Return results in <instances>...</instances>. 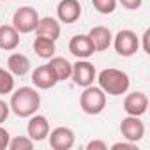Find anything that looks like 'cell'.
Wrapping results in <instances>:
<instances>
[{
	"label": "cell",
	"mask_w": 150,
	"mask_h": 150,
	"mask_svg": "<svg viewBox=\"0 0 150 150\" xmlns=\"http://www.w3.org/2000/svg\"><path fill=\"white\" fill-rule=\"evenodd\" d=\"M32 83L39 90H48V88H53L58 83V80L53 74L51 67L48 64H44V65H39L37 69L32 71Z\"/></svg>",
	"instance_id": "4fadbf2b"
},
{
	"label": "cell",
	"mask_w": 150,
	"mask_h": 150,
	"mask_svg": "<svg viewBox=\"0 0 150 150\" xmlns=\"http://www.w3.org/2000/svg\"><path fill=\"white\" fill-rule=\"evenodd\" d=\"M148 37H150V28H146V30L143 32V35H141V39H143V51H145L146 55H150V46H148Z\"/></svg>",
	"instance_id": "83f0119b"
},
{
	"label": "cell",
	"mask_w": 150,
	"mask_h": 150,
	"mask_svg": "<svg viewBox=\"0 0 150 150\" xmlns=\"http://www.w3.org/2000/svg\"><path fill=\"white\" fill-rule=\"evenodd\" d=\"M120 134L124 139L127 141H132V143H138L143 139L145 136V124L141 122L139 117H132V115H127L122 118L120 122Z\"/></svg>",
	"instance_id": "52a82bcc"
},
{
	"label": "cell",
	"mask_w": 150,
	"mask_h": 150,
	"mask_svg": "<svg viewBox=\"0 0 150 150\" xmlns=\"http://www.w3.org/2000/svg\"><path fill=\"white\" fill-rule=\"evenodd\" d=\"M74 139H76L74 131L71 127H65V125L55 127L48 134V141H50V146L53 150H69L74 146Z\"/></svg>",
	"instance_id": "ba28073f"
},
{
	"label": "cell",
	"mask_w": 150,
	"mask_h": 150,
	"mask_svg": "<svg viewBox=\"0 0 150 150\" xmlns=\"http://www.w3.org/2000/svg\"><path fill=\"white\" fill-rule=\"evenodd\" d=\"M34 139H30L28 136H14L9 139V146L11 150H32L34 148Z\"/></svg>",
	"instance_id": "44dd1931"
},
{
	"label": "cell",
	"mask_w": 150,
	"mask_h": 150,
	"mask_svg": "<svg viewBox=\"0 0 150 150\" xmlns=\"http://www.w3.org/2000/svg\"><path fill=\"white\" fill-rule=\"evenodd\" d=\"M69 51L76 58H90L96 53V48L88 37V34H78L71 37L69 41Z\"/></svg>",
	"instance_id": "8fae6325"
},
{
	"label": "cell",
	"mask_w": 150,
	"mask_h": 150,
	"mask_svg": "<svg viewBox=\"0 0 150 150\" xmlns=\"http://www.w3.org/2000/svg\"><path fill=\"white\" fill-rule=\"evenodd\" d=\"M7 69L13 72V76H25L30 71V60L23 53H11L7 58Z\"/></svg>",
	"instance_id": "ac0fdd59"
},
{
	"label": "cell",
	"mask_w": 150,
	"mask_h": 150,
	"mask_svg": "<svg viewBox=\"0 0 150 150\" xmlns=\"http://www.w3.org/2000/svg\"><path fill=\"white\" fill-rule=\"evenodd\" d=\"M122 4V7H125L127 11H136L143 6V0H117Z\"/></svg>",
	"instance_id": "cb8c5ba5"
},
{
	"label": "cell",
	"mask_w": 150,
	"mask_h": 150,
	"mask_svg": "<svg viewBox=\"0 0 150 150\" xmlns=\"http://www.w3.org/2000/svg\"><path fill=\"white\" fill-rule=\"evenodd\" d=\"M48 65L51 67V71H53V74L57 76L58 81H65V80L71 78L72 64H71L67 58H64V57H55V55H53V57L50 58Z\"/></svg>",
	"instance_id": "e0dca14e"
},
{
	"label": "cell",
	"mask_w": 150,
	"mask_h": 150,
	"mask_svg": "<svg viewBox=\"0 0 150 150\" xmlns=\"http://www.w3.org/2000/svg\"><path fill=\"white\" fill-rule=\"evenodd\" d=\"M115 46V51L120 55V57H132L136 55V51L139 50V37L136 35V32L129 30V28H124V30H118L117 35H113V42Z\"/></svg>",
	"instance_id": "277c9868"
},
{
	"label": "cell",
	"mask_w": 150,
	"mask_h": 150,
	"mask_svg": "<svg viewBox=\"0 0 150 150\" xmlns=\"http://www.w3.org/2000/svg\"><path fill=\"white\" fill-rule=\"evenodd\" d=\"M127 94V92H125ZM148 108V97L145 92H131L124 97V111L132 117H143Z\"/></svg>",
	"instance_id": "9c48e42d"
},
{
	"label": "cell",
	"mask_w": 150,
	"mask_h": 150,
	"mask_svg": "<svg viewBox=\"0 0 150 150\" xmlns=\"http://www.w3.org/2000/svg\"><path fill=\"white\" fill-rule=\"evenodd\" d=\"M55 42H57V41H51V39H48V37L37 35V37L34 39V42H32V50H34V53H35L39 58L50 60V58L55 55V51H57V44H55Z\"/></svg>",
	"instance_id": "d6986e66"
},
{
	"label": "cell",
	"mask_w": 150,
	"mask_h": 150,
	"mask_svg": "<svg viewBox=\"0 0 150 150\" xmlns=\"http://www.w3.org/2000/svg\"><path fill=\"white\" fill-rule=\"evenodd\" d=\"M111 150H138V145L132 143V141L124 139V141H117V143H113V145H111Z\"/></svg>",
	"instance_id": "603a6c76"
},
{
	"label": "cell",
	"mask_w": 150,
	"mask_h": 150,
	"mask_svg": "<svg viewBox=\"0 0 150 150\" xmlns=\"http://www.w3.org/2000/svg\"><path fill=\"white\" fill-rule=\"evenodd\" d=\"M41 106V94L34 87H21L13 92L9 110L21 118H28L34 113H37Z\"/></svg>",
	"instance_id": "6da1fadb"
},
{
	"label": "cell",
	"mask_w": 150,
	"mask_h": 150,
	"mask_svg": "<svg viewBox=\"0 0 150 150\" xmlns=\"http://www.w3.org/2000/svg\"><path fill=\"white\" fill-rule=\"evenodd\" d=\"M81 16L80 0H60L57 6V18L60 23H76Z\"/></svg>",
	"instance_id": "30bf717a"
},
{
	"label": "cell",
	"mask_w": 150,
	"mask_h": 150,
	"mask_svg": "<svg viewBox=\"0 0 150 150\" xmlns=\"http://www.w3.org/2000/svg\"><path fill=\"white\" fill-rule=\"evenodd\" d=\"M27 132L28 138L34 141H42L48 138L50 134V122L44 115L34 113L32 117H28V125H27Z\"/></svg>",
	"instance_id": "7c38bea8"
},
{
	"label": "cell",
	"mask_w": 150,
	"mask_h": 150,
	"mask_svg": "<svg viewBox=\"0 0 150 150\" xmlns=\"http://www.w3.org/2000/svg\"><path fill=\"white\" fill-rule=\"evenodd\" d=\"M7 117H9V104L0 99V125L7 120Z\"/></svg>",
	"instance_id": "4316f807"
},
{
	"label": "cell",
	"mask_w": 150,
	"mask_h": 150,
	"mask_svg": "<svg viewBox=\"0 0 150 150\" xmlns=\"http://www.w3.org/2000/svg\"><path fill=\"white\" fill-rule=\"evenodd\" d=\"M87 150H108V145L103 139H92L87 143Z\"/></svg>",
	"instance_id": "484cf974"
},
{
	"label": "cell",
	"mask_w": 150,
	"mask_h": 150,
	"mask_svg": "<svg viewBox=\"0 0 150 150\" xmlns=\"http://www.w3.org/2000/svg\"><path fill=\"white\" fill-rule=\"evenodd\" d=\"M39 14L34 7L30 6H23L20 9H16V13L13 14V27L20 32V34H30L35 30L37 23H39Z\"/></svg>",
	"instance_id": "8992f818"
},
{
	"label": "cell",
	"mask_w": 150,
	"mask_h": 150,
	"mask_svg": "<svg viewBox=\"0 0 150 150\" xmlns=\"http://www.w3.org/2000/svg\"><path fill=\"white\" fill-rule=\"evenodd\" d=\"M88 37L96 48V51H106L111 42H113V34L108 27H103V25H97V27H92L90 32H88Z\"/></svg>",
	"instance_id": "5bb4252c"
},
{
	"label": "cell",
	"mask_w": 150,
	"mask_h": 150,
	"mask_svg": "<svg viewBox=\"0 0 150 150\" xmlns=\"http://www.w3.org/2000/svg\"><path fill=\"white\" fill-rule=\"evenodd\" d=\"M97 83H99V88L108 94V96H113V97H118L122 94H125L131 87V80H129V74L120 71V69H115V67H108V69H103L99 74H97Z\"/></svg>",
	"instance_id": "7a4b0ae2"
},
{
	"label": "cell",
	"mask_w": 150,
	"mask_h": 150,
	"mask_svg": "<svg viewBox=\"0 0 150 150\" xmlns=\"http://www.w3.org/2000/svg\"><path fill=\"white\" fill-rule=\"evenodd\" d=\"M97 78V71L96 65L92 62H88V58H78L72 64V72H71V80L74 81V85H78L81 88L94 85V80Z\"/></svg>",
	"instance_id": "5b68a950"
},
{
	"label": "cell",
	"mask_w": 150,
	"mask_h": 150,
	"mask_svg": "<svg viewBox=\"0 0 150 150\" xmlns=\"http://www.w3.org/2000/svg\"><path fill=\"white\" fill-rule=\"evenodd\" d=\"M35 35H41V37H48L51 41H57L60 37V21L57 18H51V16H44V18H39V23L35 27Z\"/></svg>",
	"instance_id": "9a60e30c"
},
{
	"label": "cell",
	"mask_w": 150,
	"mask_h": 150,
	"mask_svg": "<svg viewBox=\"0 0 150 150\" xmlns=\"http://www.w3.org/2000/svg\"><path fill=\"white\" fill-rule=\"evenodd\" d=\"M80 108L87 115H101L106 108V94L99 87H85L83 94L80 96Z\"/></svg>",
	"instance_id": "3957f363"
},
{
	"label": "cell",
	"mask_w": 150,
	"mask_h": 150,
	"mask_svg": "<svg viewBox=\"0 0 150 150\" xmlns=\"http://www.w3.org/2000/svg\"><path fill=\"white\" fill-rule=\"evenodd\" d=\"M9 139H11L9 138V131L0 125V150H6L9 146Z\"/></svg>",
	"instance_id": "d4e9b609"
},
{
	"label": "cell",
	"mask_w": 150,
	"mask_h": 150,
	"mask_svg": "<svg viewBox=\"0 0 150 150\" xmlns=\"http://www.w3.org/2000/svg\"><path fill=\"white\" fill-rule=\"evenodd\" d=\"M117 0H92V6L99 14H113L117 9Z\"/></svg>",
	"instance_id": "7402d4cb"
},
{
	"label": "cell",
	"mask_w": 150,
	"mask_h": 150,
	"mask_svg": "<svg viewBox=\"0 0 150 150\" xmlns=\"http://www.w3.org/2000/svg\"><path fill=\"white\" fill-rule=\"evenodd\" d=\"M2 2H6V0H2Z\"/></svg>",
	"instance_id": "f1b7e54d"
},
{
	"label": "cell",
	"mask_w": 150,
	"mask_h": 150,
	"mask_svg": "<svg viewBox=\"0 0 150 150\" xmlns=\"http://www.w3.org/2000/svg\"><path fill=\"white\" fill-rule=\"evenodd\" d=\"M14 90V76L9 69L0 67V96H7L13 94Z\"/></svg>",
	"instance_id": "ffe728a7"
},
{
	"label": "cell",
	"mask_w": 150,
	"mask_h": 150,
	"mask_svg": "<svg viewBox=\"0 0 150 150\" xmlns=\"http://www.w3.org/2000/svg\"><path fill=\"white\" fill-rule=\"evenodd\" d=\"M20 32L13 25H2L0 27V48L6 51H13L20 46Z\"/></svg>",
	"instance_id": "2e32d148"
}]
</instances>
